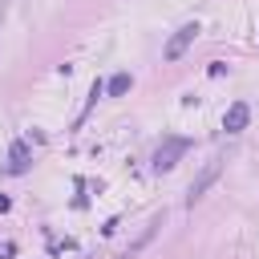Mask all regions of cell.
Segmentation results:
<instances>
[{
    "label": "cell",
    "instance_id": "obj_5",
    "mask_svg": "<svg viewBox=\"0 0 259 259\" xmlns=\"http://www.w3.org/2000/svg\"><path fill=\"white\" fill-rule=\"evenodd\" d=\"M130 85H134L130 73H113V77L105 81V93H109V97H121V93H130Z\"/></svg>",
    "mask_w": 259,
    "mask_h": 259
},
{
    "label": "cell",
    "instance_id": "obj_4",
    "mask_svg": "<svg viewBox=\"0 0 259 259\" xmlns=\"http://www.w3.org/2000/svg\"><path fill=\"white\" fill-rule=\"evenodd\" d=\"M186 150V142L182 138H170L166 146H158V154H154V170H170L174 162H178V154Z\"/></svg>",
    "mask_w": 259,
    "mask_h": 259
},
{
    "label": "cell",
    "instance_id": "obj_3",
    "mask_svg": "<svg viewBox=\"0 0 259 259\" xmlns=\"http://www.w3.org/2000/svg\"><path fill=\"white\" fill-rule=\"evenodd\" d=\"M247 121H251V105H247V101H235V105L223 113V130H227V134H243Z\"/></svg>",
    "mask_w": 259,
    "mask_h": 259
},
{
    "label": "cell",
    "instance_id": "obj_2",
    "mask_svg": "<svg viewBox=\"0 0 259 259\" xmlns=\"http://www.w3.org/2000/svg\"><path fill=\"white\" fill-rule=\"evenodd\" d=\"M219 170H223V162H206V166H202V174H198V178L190 182V190H186V202H190V206H194V202L206 194V186L219 178Z\"/></svg>",
    "mask_w": 259,
    "mask_h": 259
},
{
    "label": "cell",
    "instance_id": "obj_1",
    "mask_svg": "<svg viewBox=\"0 0 259 259\" xmlns=\"http://www.w3.org/2000/svg\"><path fill=\"white\" fill-rule=\"evenodd\" d=\"M194 36H198V24H182V28H178V32H174V36L166 40L162 57H166V61H178V57H182V53H186V49L194 45Z\"/></svg>",
    "mask_w": 259,
    "mask_h": 259
},
{
    "label": "cell",
    "instance_id": "obj_6",
    "mask_svg": "<svg viewBox=\"0 0 259 259\" xmlns=\"http://www.w3.org/2000/svg\"><path fill=\"white\" fill-rule=\"evenodd\" d=\"M12 174H20V170H28V142H12V166H8Z\"/></svg>",
    "mask_w": 259,
    "mask_h": 259
}]
</instances>
